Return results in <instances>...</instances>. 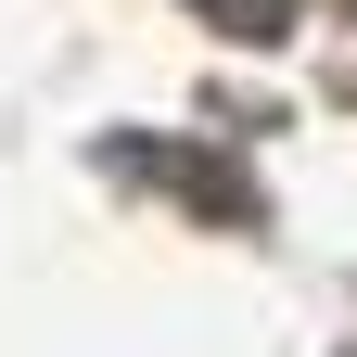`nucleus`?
Segmentation results:
<instances>
[{"mask_svg": "<svg viewBox=\"0 0 357 357\" xmlns=\"http://www.w3.org/2000/svg\"><path fill=\"white\" fill-rule=\"evenodd\" d=\"M204 13L230 26V38H281V13H294V0H204Z\"/></svg>", "mask_w": 357, "mask_h": 357, "instance_id": "nucleus-1", "label": "nucleus"}, {"mask_svg": "<svg viewBox=\"0 0 357 357\" xmlns=\"http://www.w3.org/2000/svg\"><path fill=\"white\" fill-rule=\"evenodd\" d=\"M344 13H357V0H344Z\"/></svg>", "mask_w": 357, "mask_h": 357, "instance_id": "nucleus-2", "label": "nucleus"}]
</instances>
